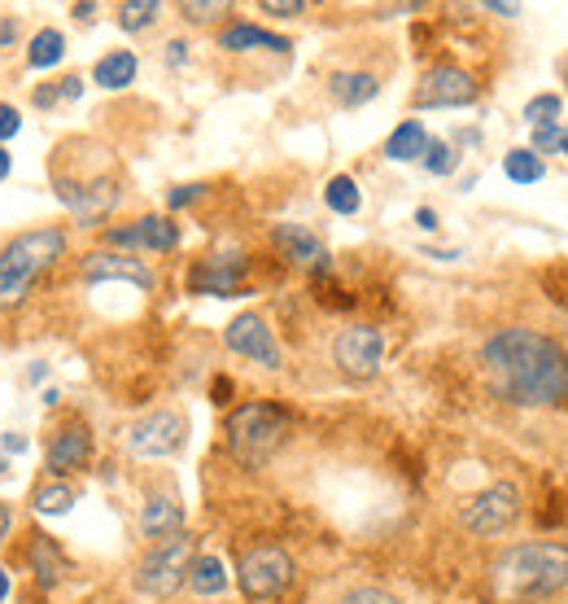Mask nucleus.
Segmentation results:
<instances>
[{"instance_id":"35","label":"nucleus","mask_w":568,"mask_h":604,"mask_svg":"<svg viewBox=\"0 0 568 604\" xmlns=\"http://www.w3.org/2000/svg\"><path fill=\"white\" fill-rule=\"evenodd\" d=\"M556 145H560V123L534 127V154H556Z\"/></svg>"},{"instance_id":"38","label":"nucleus","mask_w":568,"mask_h":604,"mask_svg":"<svg viewBox=\"0 0 568 604\" xmlns=\"http://www.w3.org/2000/svg\"><path fill=\"white\" fill-rule=\"evenodd\" d=\"M57 88H61V101H79V97H83V79H79V75H66Z\"/></svg>"},{"instance_id":"21","label":"nucleus","mask_w":568,"mask_h":604,"mask_svg":"<svg viewBox=\"0 0 568 604\" xmlns=\"http://www.w3.org/2000/svg\"><path fill=\"white\" fill-rule=\"evenodd\" d=\"M219 48H228V53H250V48H272V53H288L293 44H288L284 35H272V31L254 26V22H237V26H228V31L219 35Z\"/></svg>"},{"instance_id":"47","label":"nucleus","mask_w":568,"mask_h":604,"mask_svg":"<svg viewBox=\"0 0 568 604\" xmlns=\"http://www.w3.org/2000/svg\"><path fill=\"white\" fill-rule=\"evenodd\" d=\"M9 171H13V158H9L4 145H0V180H9Z\"/></svg>"},{"instance_id":"45","label":"nucleus","mask_w":568,"mask_h":604,"mask_svg":"<svg viewBox=\"0 0 568 604\" xmlns=\"http://www.w3.org/2000/svg\"><path fill=\"white\" fill-rule=\"evenodd\" d=\"M228 394H232V381L219 377V381H215V403H228Z\"/></svg>"},{"instance_id":"37","label":"nucleus","mask_w":568,"mask_h":604,"mask_svg":"<svg viewBox=\"0 0 568 604\" xmlns=\"http://www.w3.org/2000/svg\"><path fill=\"white\" fill-rule=\"evenodd\" d=\"M259 9H263V13H276V18H297V13H306L302 0H263Z\"/></svg>"},{"instance_id":"36","label":"nucleus","mask_w":568,"mask_h":604,"mask_svg":"<svg viewBox=\"0 0 568 604\" xmlns=\"http://www.w3.org/2000/svg\"><path fill=\"white\" fill-rule=\"evenodd\" d=\"M18 132H22V114H18L9 101H0V145H4V141H13Z\"/></svg>"},{"instance_id":"10","label":"nucleus","mask_w":568,"mask_h":604,"mask_svg":"<svg viewBox=\"0 0 568 604\" xmlns=\"http://www.w3.org/2000/svg\"><path fill=\"white\" fill-rule=\"evenodd\" d=\"M477 79L459 66H433L420 88H416V110H459V105H473L477 101Z\"/></svg>"},{"instance_id":"13","label":"nucleus","mask_w":568,"mask_h":604,"mask_svg":"<svg viewBox=\"0 0 568 604\" xmlns=\"http://www.w3.org/2000/svg\"><path fill=\"white\" fill-rule=\"evenodd\" d=\"M105 242L118 250V255H132V250H154V255H171L180 246V228L167 220V215H145L127 228H110Z\"/></svg>"},{"instance_id":"16","label":"nucleus","mask_w":568,"mask_h":604,"mask_svg":"<svg viewBox=\"0 0 568 604\" xmlns=\"http://www.w3.org/2000/svg\"><path fill=\"white\" fill-rule=\"evenodd\" d=\"M272 242L281 246V255L288 259V264H302V268H310L315 277H328L332 259H328L323 242H319V237H315L310 228H302V224H276Z\"/></svg>"},{"instance_id":"15","label":"nucleus","mask_w":568,"mask_h":604,"mask_svg":"<svg viewBox=\"0 0 568 604\" xmlns=\"http://www.w3.org/2000/svg\"><path fill=\"white\" fill-rule=\"evenodd\" d=\"M83 281L88 286H101V281H127L136 290H154V272L136 259V255H118V250H96L83 259Z\"/></svg>"},{"instance_id":"46","label":"nucleus","mask_w":568,"mask_h":604,"mask_svg":"<svg viewBox=\"0 0 568 604\" xmlns=\"http://www.w3.org/2000/svg\"><path fill=\"white\" fill-rule=\"evenodd\" d=\"M70 13H75V18H79V22H92V13H96V4H75V9H70Z\"/></svg>"},{"instance_id":"2","label":"nucleus","mask_w":568,"mask_h":604,"mask_svg":"<svg viewBox=\"0 0 568 604\" xmlns=\"http://www.w3.org/2000/svg\"><path fill=\"white\" fill-rule=\"evenodd\" d=\"M495 596L508 604L547 601L568 588V544H521L508 548L490 570Z\"/></svg>"},{"instance_id":"42","label":"nucleus","mask_w":568,"mask_h":604,"mask_svg":"<svg viewBox=\"0 0 568 604\" xmlns=\"http://www.w3.org/2000/svg\"><path fill=\"white\" fill-rule=\"evenodd\" d=\"M0 447H4V451H18V456H22V451H26L31 443H26V434H4V438H0Z\"/></svg>"},{"instance_id":"33","label":"nucleus","mask_w":568,"mask_h":604,"mask_svg":"<svg viewBox=\"0 0 568 604\" xmlns=\"http://www.w3.org/2000/svg\"><path fill=\"white\" fill-rule=\"evenodd\" d=\"M341 604H402L398 596H389V592H380V588H354V592H345Z\"/></svg>"},{"instance_id":"29","label":"nucleus","mask_w":568,"mask_h":604,"mask_svg":"<svg viewBox=\"0 0 568 604\" xmlns=\"http://www.w3.org/2000/svg\"><path fill=\"white\" fill-rule=\"evenodd\" d=\"M162 18V4L158 0H123L118 4V26L123 31H145Z\"/></svg>"},{"instance_id":"24","label":"nucleus","mask_w":568,"mask_h":604,"mask_svg":"<svg viewBox=\"0 0 568 604\" xmlns=\"http://www.w3.org/2000/svg\"><path fill=\"white\" fill-rule=\"evenodd\" d=\"M75 486H66L61 478H48V482H39L35 486V495H31V504H35V513L39 517H66L70 508H75Z\"/></svg>"},{"instance_id":"44","label":"nucleus","mask_w":568,"mask_h":604,"mask_svg":"<svg viewBox=\"0 0 568 604\" xmlns=\"http://www.w3.org/2000/svg\"><path fill=\"white\" fill-rule=\"evenodd\" d=\"M9 526H13V513H9V504H0V544L9 539Z\"/></svg>"},{"instance_id":"7","label":"nucleus","mask_w":568,"mask_h":604,"mask_svg":"<svg viewBox=\"0 0 568 604\" xmlns=\"http://www.w3.org/2000/svg\"><path fill=\"white\" fill-rule=\"evenodd\" d=\"M521 517V491L512 482H495L459 504V526L473 535H503Z\"/></svg>"},{"instance_id":"14","label":"nucleus","mask_w":568,"mask_h":604,"mask_svg":"<svg viewBox=\"0 0 568 604\" xmlns=\"http://www.w3.org/2000/svg\"><path fill=\"white\" fill-rule=\"evenodd\" d=\"M241 281H246V259L241 255H211L189 272V290L211 294V299H237Z\"/></svg>"},{"instance_id":"3","label":"nucleus","mask_w":568,"mask_h":604,"mask_svg":"<svg viewBox=\"0 0 568 604\" xmlns=\"http://www.w3.org/2000/svg\"><path fill=\"white\" fill-rule=\"evenodd\" d=\"M66 255V228H31L0 246V311L26 302L31 286Z\"/></svg>"},{"instance_id":"17","label":"nucleus","mask_w":568,"mask_h":604,"mask_svg":"<svg viewBox=\"0 0 568 604\" xmlns=\"http://www.w3.org/2000/svg\"><path fill=\"white\" fill-rule=\"evenodd\" d=\"M88 460H92V429L88 425H66L48 447V473L53 478L79 473V469H88Z\"/></svg>"},{"instance_id":"27","label":"nucleus","mask_w":568,"mask_h":604,"mask_svg":"<svg viewBox=\"0 0 568 604\" xmlns=\"http://www.w3.org/2000/svg\"><path fill=\"white\" fill-rule=\"evenodd\" d=\"M323 202H328V211H332V215H359L363 193H359L354 176H332V180H328V189H323Z\"/></svg>"},{"instance_id":"49","label":"nucleus","mask_w":568,"mask_h":604,"mask_svg":"<svg viewBox=\"0 0 568 604\" xmlns=\"http://www.w3.org/2000/svg\"><path fill=\"white\" fill-rule=\"evenodd\" d=\"M4 596H9V574L0 570V601H4Z\"/></svg>"},{"instance_id":"18","label":"nucleus","mask_w":568,"mask_h":604,"mask_svg":"<svg viewBox=\"0 0 568 604\" xmlns=\"http://www.w3.org/2000/svg\"><path fill=\"white\" fill-rule=\"evenodd\" d=\"M180 530H184V508H180V500L154 495V500L140 508V535H145V539L162 544V539H171V535H180Z\"/></svg>"},{"instance_id":"39","label":"nucleus","mask_w":568,"mask_h":604,"mask_svg":"<svg viewBox=\"0 0 568 604\" xmlns=\"http://www.w3.org/2000/svg\"><path fill=\"white\" fill-rule=\"evenodd\" d=\"M13 40H18V18H4V22H0V53L13 48Z\"/></svg>"},{"instance_id":"19","label":"nucleus","mask_w":568,"mask_h":604,"mask_svg":"<svg viewBox=\"0 0 568 604\" xmlns=\"http://www.w3.org/2000/svg\"><path fill=\"white\" fill-rule=\"evenodd\" d=\"M328 88H332V101H337V105L359 110V105H367V101L380 92V79L367 75V70H337V75L328 79Z\"/></svg>"},{"instance_id":"12","label":"nucleus","mask_w":568,"mask_h":604,"mask_svg":"<svg viewBox=\"0 0 568 604\" xmlns=\"http://www.w3.org/2000/svg\"><path fill=\"white\" fill-rule=\"evenodd\" d=\"M224 342H228V350H232V355H246V359H254V363H263V368H272V372L284 363L281 342H276L272 324H268L259 311L237 315V320L224 328Z\"/></svg>"},{"instance_id":"20","label":"nucleus","mask_w":568,"mask_h":604,"mask_svg":"<svg viewBox=\"0 0 568 604\" xmlns=\"http://www.w3.org/2000/svg\"><path fill=\"white\" fill-rule=\"evenodd\" d=\"M136 70H140L136 53H132V48H114V53H105V57L92 66V83L105 88V92H118V88L136 83Z\"/></svg>"},{"instance_id":"41","label":"nucleus","mask_w":568,"mask_h":604,"mask_svg":"<svg viewBox=\"0 0 568 604\" xmlns=\"http://www.w3.org/2000/svg\"><path fill=\"white\" fill-rule=\"evenodd\" d=\"M416 224H420L424 233H433V228H438V211H433V206H420V211H416Z\"/></svg>"},{"instance_id":"23","label":"nucleus","mask_w":568,"mask_h":604,"mask_svg":"<svg viewBox=\"0 0 568 604\" xmlns=\"http://www.w3.org/2000/svg\"><path fill=\"white\" fill-rule=\"evenodd\" d=\"M31 570L39 588H57L66 579V557L48 535H31Z\"/></svg>"},{"instance_id":"1","label":"nucleus","mask_w":568,"mask_h":604,"mask_svg":"<svg viewBox=\"0 0 568 604\" xmlns=\"http://www.w3.org/2000/svg\"><path fill=\"white\" fill-rule=\"evenodd\" d=\"M481 363L495 394L516 407H556L568 399V350L538 328H499Z\"/></svg>"},{"instance_id":"8","label":"nucleus","mask_w":568,"mask_h":604,"mask_svg":"<svg viewBox=\"0 0 568 604\" xmlns=\"http://www.w3.org/2000/svg\"><path fill=\"white\" fill-rule=\"evenodd\" d=\"M332 359L350 381H372L385 363V333L376 324H350L337 333Z\"/></svg>"},{"instance_id":"50","label":"nucleus","mask_w":568,"mask_h":604,"mask_svg":"<svg viewBox=\"0 0 568 604\" xmlns=\"http://www.w3.org/2000/svg\"><path fill=\"white\" fill-rule=\"evenodd\" d=\"M565 83H568V61H565Z\"/></svg>"},{"instance_id":"11","label":"nucleus","mask_w":568,"mask_h":604,"mask_svg":"<svg viewBox=\"0 0 568 604\" xmlns=\"http://www.w3.org/2000/svg\"><path fill=\"white\" fill-rule=\"evenodd\" d=\"M53 193L61 206H70V215L88 228V224H101L114 206H118V184L114 180H92V184H79L70 176H53Z\"/></svg>"},{"instance_id":"43","label":"nucleus","mask_w":568,"mask_h":604,"mask_svg":"<svg viewBox=\"0 0 568 604\" xmlns=\"http://www.w3.org/2000/svg\"><path fill=\"white\" fill-rule=\"evenodd\" d=\"M486 9H490V13H499V18H516V13H521V4H508V0H490Z\"/></svg>"},{"instance_id":"9","label":"nucleus","mask_w":568,"mask_h":604,"mask_svg":"<svg viewBox=\"0 0 568 604\" xmlns=\"http://www.w3.org/2000/svg\"><path fill=\"white\" fill-rule=\"evenodd\" d=\"M184 434H189V421L175 407H162V412H149L145 421H136L127 429V451L140 460H167L184 447Z\"/></svg>"},{"instance_id":"32","label":"nucleus","mask_w":568,"mask_h":604,"mask_svg":"<svg viewBox=\"0 0 568 604\" xmlns=\"http://www.w3.org/2000/svg\"><path fill=\"white\" fill-rule=\"evenodd\" d=\"M180 13H184L189 22H215V18L232 13V4H228V0H184Z\"/></svg>"},{"instance_id":"48","label":"nucleus","mask_w":568,"mask_h":604,"mask_svg":"<svg viewBox=\"0 0 568 604\" xmlns=\"http://www.w3.org/2000/svg\"><path fill=\"white\" fill-rule=\"evenodd\" d=\"M556 154H568V127H560V145H556Z\"/></svg>"},{"instance_id":"31","label":"nucleus","mask_w":568,"mask_h":604,"mask_svg":"<svg viewBox=\"0 0 568 604\" xmlns=\"http://www.w3.org/2000/svg\"><path fill=\"white\" fill-rule=\"evenodd\" d=\"M420 163H424L429 176H455V167H459V149L446 145V141H429V149H424Z\"/></svg>"},{"instance_id":"22","label":"nucleus","mask_w":568,"mask_h":604,"mask_svg":"<svg viewBox=\"0 0 568 604\" xmlns=\"http://www.w3.org/2000/svg\"><path fill=\"white\" fill-rule=\"evenodd\" d=\"M424 149H429V132H424L420 119L398 123L389 132V141H385V158L389 163H416V158H424Z\"/></svg>"},{"instance_id":"30","label":"nucleus","mask_w":568,"mask_h":604,"mask_svg":"<svg viewBox=\"0 0 568 604\" xmlns=\"http://www.w3.org/2000/svg\"><path fill=\"white\" fill-rule=\"evenodd\" d=\"M560 114H565L560 92H538V97H530L525 110H521V119H525L530 127H547V123H556Z\"/></svg>"},{"instance_id":"25","label":"nucleus","mask_w":568,"mask_h":604,"mask_svg":"<svg viewBox=\"0 0 568 604\" xmlns=\"http://www.w3.org/2000/svg\"><path fill=\"white\" fill-rule=\"evenodd\" d=\"M189 588H193L197 596H219V592H228V570H224V561L211 557V552H197V561H193V570H189Z\"/></svg>"},{"instance_id":"28","label":"nucleus","mask_w":568,"mask_h":604,"mask_svg":"<svg viewBox=\"0 0 568 604\" xmlns=\"http://www.w3.org/2000/svg\"><path fill=\"white\" fill-rule=\"evenodd\" d=\"M503 176H508L512 184H538V180L547 176V167H543V158H538L534 149H512V154L503 158Z\"/></svg>"},{"instance_id":"4","label":"nucleus","mask_w":568,"mask_h":604,"mask_svg":"<svg viewBox=\"0 0 568 604\" xmlns=\"http://www.w3.org/2000/svg\"><path fill=\"white\" fill-rule=\"evenodd\" d=\"M288 425H293L288 412L276 407V403H241V407L228 412V425H224L228 451H232L241 465L259 469V465H268V460L281 451Z\"/></svg>"},{"instance_id":"34","label":"nucleus","mask_w":568,"mask_h":604,"mask_svg":"<svg viewBox=\"0 0 568 604\" xmlns=\"http://www.w3.org/2000/svg\"><path fill=\"white\" fill-rule=\"evenodd\" d=\"M202 193H206V184H180V189L167 193V206H171V211H184V206H193Z\"/></svg>"},{"instance_id":"6","label":"nucleus","mask_w":568,"mask_h":604,"mask_svg":"<svg viewBox=\"0 0 568 604\" xmlns=\"http://www.w3.org/2000/svg\"><path fill=\"white\" fill-rule=\"evenodd\" d=\"M237 583H241V596L246 601H276L281 592H288V583H293V557L276 548V544H263V548H254V552H246L241 557V566H237Z\"/></svg>"},{"instance_id":"26","label":"nucleus","mask_w":568,"mask_h":604,"mask_svg":"<svg viewBox=\"0 0 568 604\" xmlns=\"http://www.w3.org/2000/svg\"><path fill=\"white\" fill-rule=\"evenodd\" d=\"M61 57H66V35H61V31L44 26V31L31 35V48H26V66H31V70H48V66H57Z\"/></svg>"},{"instance_id":"40","label":"nucleus","mask_w":568,"mask_h":604,"mask_svg":"<svg viewBox=\"0 0 568 604\" xmlns=\"http://www.w3.org/2000/svg\"><path fill=\"white\" fill-rule=\"evenodd\" d=\"M184 57H189V44H184V40H171V44H167V61H171V66H184Z\"/></svg>"},{"instance_id":"5","label":"nucleus","mask_w":568,"mask_h":604,"mask_svg":"<svg viewBox=\"0 0 568 604\" xmlns=\"http://www.w3.org/2000/svg\"><path fill=\"white\" fill-rule=\"evenodd\" d=\"M193 561H197V539L189 530H180V535H171V539L149 548V557L136 566V588L145 596H154V601H167V596H175L189 583Z\"/></svg>"}]
</instances>
